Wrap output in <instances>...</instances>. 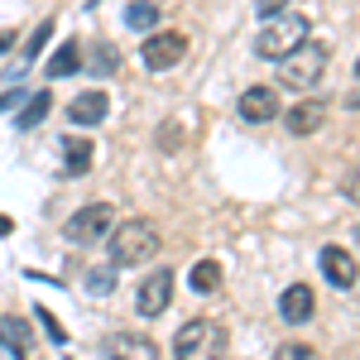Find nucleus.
Here are the masks:
<instances>
[{
    "label": "nucleus",
    "instance_id": "24",
    "mask_svg": "<svg viewBox=\"0 0 360 360\" xmlns=\"http://www.w3.org/2000/svg\"><path fill=\"white\" fill-rule=\"evenodd\" d=\"M39 322L49 327V336H53V341H68V336H63V327H58V322H53V317H49V312H44V307H39Z\"/></svg>",
    "mask_w": 360,
    "mask_h": 360
},
{
    "label": "nucleus",
    "instance_id": "7",
    "mask_svg": "<svg viewBox=\"0 0 360 360\" xmlns=\"http://www.w3.org/2000/svg\"><path fill=\"white\" fill-rule=\"evenodd\" d=\"M168 303H173V274H168V269H149V278L139 283L135 312L139 317H164Z\"/></svg>",
    "mask_w": 360,
    "mask_h": 360
},
{
    "label": "nucleus",
    "instance_id": "17",
    "mask_svg": "<svg viewBox=\"0 0 360 360\" xmlns=\"http://www.w3.org/2000/svg\"><path fill=\"white\" fill-rule=\"evenodd\" d=\"M188 283H193L197 293H217V288H221V264H217V259H202L193 274H188Z\"/></svg>",
    "mask_w": 360,
    "mask_h": 360
},
{
    "label": "nucleus",
    "instance_id": "20",
    "mask_svg": "<svg viewBox=\"0 0 360 360\" xmlns=\"http://www.w3.org/2000/svg\"><path fill=\"white\" fill-rule=\"evenodd\" d=\"M49 106H53V96H49V91H39V96H34V101H29V111H20V125H39V120H44V115H49Z\"/></svg>",
    "mask_w": 360,
    "mask_h": 360
},
{
    "label": "nucleus",
    "instance_id": "13",
    "mask_svg": "<svg viewBox=\"0 0 360 360\" xmlns=\"http://www.w3.org/2000/svg\"><path fill=\"white\" fill-rule=\"evenodd\" d=\"M106 106H111V101H106L101 91H82V96H72L68 120H72V125H101V120H106Z\"/></svg>",
    "mask_w": 360,
    "mask_h": 360
},
{
    "label": "nucleus",
    "instance_id": "11",
    "mask_svg": "<svg viewBox=\"0 0 360 360\" xmlns=\"http://www.w3.org/2000/svg\"><path fill=\"white\" fill-rule=\"evenodd\" d=\"M322 274H327L332 288H346V293H351V288H356V255L346 245H327L322 250Z\"/></svg>",
    "mask_w": 360,
    "mask_h": 360
},
{
    "label": "nucleus",
    "instance_id": "26",
    "mask_svg": "<svg viewBox=\"0 0 360 360\" xmlns=\"http://www.w3.org/2000/svg\"><path fill=\"white\" fill-rule=\"evenodd\" d=\"M5 44H10V39H5V34H0V49H5Z\"/></svg>",
    "mask_w": 360,
    "mask_h": 360
},
{
    "label": "nucleus",
    "instance_id": "21",
    "mask_svg": "<svg viewBox=\"0 0 360 360\" xmlns=\"http://www.w3.org/2000/svg\"><path fill=\"white\" fill-rule=\"evenodd\" d=\"M86 288H91V293H111L115 274H111V269H91V274H86Z\"/></svg>",
    "mask_w": 360,
    "mask_h": 360
},
{
    "label": "nucleus",
    "instance_id": "19",
    "mask_svg": "<svg viewBox=\"0 0 360 360\" xmlns=\"http://www.w3.org/2000/svg\"><path fill=\"white\" fill-rule=\"evenodd\" d=\"M115 68H120V53H115L111 44H91V68H86V72H96V77H111Z\"/></svg>",
    "mask_w": 360,
    "mask_h": 360
},
{
    "label": "nucleus",
    "instance_id": "9",
    "mask_svg": "<svg viewBox=\"0 0 360 360\" xmlns=\"http://www.w3.org/2000/svg\"><path fill=\"white\" fill-rule=\"evenodd\" d=\"M101 351H106V360H159L154 336H139V332H115Z\"/></svg>",
    "mask_w": 360,
    "mask_h": 360
},
{
    "label": "nucleus",
    "instance_id": "15",
    "mask_svg": "<svg viewBox=\"0 0 360 360\" xmlns=\"http://www.w3.org/2000/svg\"><path fill=\"white\" fill-rule=\"evenodd\" d=\"M125 25L149 34V29L159 25V5H154V0H135V5H125Z\"/></svg>",
    "mask_w": 360,
    "mask_h": 360
},
{
    "label": "nucleus",
    "instance_id": "1",
    "mask_svg": "<svg viewBox=\"0 0 360 360\" xmlns=\"http://www.w3.org/2000/svg\"><path fill=\"white\" fill-rule=\"evenodd\" d=\"M159 255V231L154 221H144V217H130V221H120L111 231V259L120 269H130V264H149Z\"/></svg>",
    "mask_w": 360,
    "mask_h": 360
},
{
    "label": "nucleus",
    "instance_id": "18",
    "mask_svg": "<svg viewBox=\"0 0 360 360\" xmlns=\"http://www.w3.org/2000/svg\"><path fill=\"white\" fill-rule=\"evenodd\" d=\"M63 164H68V173H86L91 168V139H68Z\"/></svg>",
    "mask_w": 360,
    "mask_h": 360
},
{
    "label": "nucleus",
    "instance_id": "12",
    "mask_svg": "<svg viewBox=\"0 0 360 360\" xmlns=\"http://www.w3.org/2000/svg\"><path fill=\"white\" fill-rule=\"evenodd\" d=\"M283 115V125L293 130V135H312V130H322V120H327V106L322 101H298V106H288Z\"/></svg>",
    "mask_w": 360,
    "mask_h": 360
},
{
    "label": "nucleus",
    "instance_id": "16",
    "mask_svg": "<svg viewBox=\"0 0 360 360\" xmlns=\"http://www.w3.org/2000/svg\"><path fill=\"white\" fill-rule=\"evenodd\" d=\"M82 68V49L77 44H63L53 58H49V77H68V72H77Z\"/></svg>",
    "mask_w": 360,
    "mask_h": 360
},
{
    "label": "nucleus",
    "instance_id": "25",
    "mask_svg": "<svg viewBox=\"0 0 360 360\" xmlns=\"http://www.w3.org/2000/svg\"><path fill=\"white\" fill-rule=\"evenodd\" d=\"M278 360H312V351H307V346H288Z\"/></svg>",
    "mask_w": 360,
    "mask_h": 360
},
{
    "label": "nucleus",
    "instance_id": "3",
    "mask_svg": "<svg viewBox=\"0 0 360 360\" xmlns=\"http://www.w3.org/2000/svg\"><path fill=\"white\" fill-rule=\"evenodd\" d=\"M173 356L178 360H221L226 356V332L207 317H193L183 322L178 336H173Z\"/></svg>",
    "mask_w": 360,
    "mask_h": 360
},
{
    "label": "nucleus",
    "instance_id": "4",
    "mask_svg": "<svg viewBox=\"0 0 360 360\" xmlns=\"http://www.w3.org/2000/svg\"><path fill=\"white\" fill-rule=\"evenodd\" d=\"M307 20L303 15H278V20H264V29H259V39H255V49H259V58H288L293 49H303L307 44Z\"/></svg>",
    "mask_w": 360,
    "mask_h": 360
},
{
    "label": "nucleus",
    "instance_id": "23",
    "mask_svg": "<svg viewBox=\"0 0 360 360\" xmlns=\"http://www.w3.org/2000/svg\"><path fill=\"white\" fill-rule=\"evenodd\" d=\"M283 10H288V0H259V15H264V20H278Z\"/></svg>",
    "mask_w": 360,
    "mask_h": 360
},
{
    "label": "nucleus",
    "instance_id": "6",
    "mask_svg": "<svg viewBox=\"0 0 360 360\" xmlns=\"http://www.w3.org/2000/svg\"><path fill=\"white\" fill-rule=\"evenodd\" d=\"M111 202H86V207H77L72 212V221H68V240L72 245H91V240H101V236H111Z\"/></svg>",
    "mask_w": 360,
    "mask_h": 360
},
{
    "label": "nucleus",
    "instance_id": "10",
    "mask_svg": "<svg viewBox=\"0 0 360 360\" xmlns=\"http://www.w3.org/2000/svg\"><path fill=\"white\" fill-rule=\"evenodd\" d=\"M312 312H317L312 288H307V283H288L283 298H278V317H283L288 327H303V322H312Z\"/></svg>",
    "mask_w": 360,
    "mask_h": 360
},
{
    "label": "nucleus",
    "instance_id": "22",
    "mask_svg": "<svg viewBox=\"0 0 360 360\" xmlns=\"http://www.w3.org/2000/svg\"><path fill=\"white\" fill-rule=\"evenodd\" d=\"M49 29H53V25H39V29H34V34H29V44H25V58L44 53V44H49Z\"/></svg>",
    "mask_w": 360,
    "mask_h": 360
},
{
    "label": "nucleus",
    "instance_id": "14",
    "mask_svg": "<svg viewBox=\"0 0 360 360\" xmlns=\"http://www.w3.org/2000/svg\"><path fill=\"white\" fill-rule=\"evenodd\" d=\"M0 341H5L15 356H29V322H20V317H0Z\"/></svg>",
    "mask_w": 360,
    "mask_h": 360
},
{
    "label": "nucleus",
    "instance_id": "2",
    "mask_svg": "<svg viewBox=\"0 0 360 360\" xmlns=\"http://www.w3.org/2000/svg\"><path fill=\"white\" fill-rule=\"evenodd\" d=\"M327 44H317V39H307L303 49H293L288 58H278V82L293 86V91H312V86L322 82V72H327Z\"/></svg>",
    "mask_w": 360,
    "mask_h": 360
},
{
    "label": "nucleus",
    "instance_id": "8",
    "mask_svg": "<svg viewBox=\"0 0 360 360\" xmlns=\"http://www.w3.org/2000/svg\"><path fill=\"white\" fill-rule=\"evenodd\" d=\"M236 111H240V120L245 125H269V120H278V91L274 86H245L240 91V101H236Z\"/></svg>",
    "mask_w": 360,
    "mask_h": 360
},
{
    "label": "nucleus",
    "instance_id": "5",
    "mask_svg": "<svg viewBox=\"0 0 360 360\" xmlns=\"http://www.w3.org/2000/svg\"><path fill=\"white\" fill-rule=\"evenodd\" d=\"M144 68L149 72H168V68H178L183 58H188V34H178V29H154L149 39H144Z\"/></svg>",
    "mask_w": 360,
    "mask_h": 360
}]
</instances>
